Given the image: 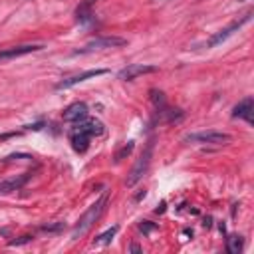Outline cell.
<instances>
[{
  "label": "cell",
  "mask_w": 254,
  "mask_h": 254,
  "mask_svg": "<svg viewBox=\"0 0 254 254\" xmlns=\"http://www.w3.org/2000/svg\"><path fill=\"white\" fill-rule=\"evenodd\" d=\"M87 113H89L87 105H85L84 101H76V103H72L70 107H66V111L62 113V117H64V121L76 123V121L85 119V117H87Z\"/></svg>",
  "instance_id": "cell-11"
},
{
  "label": "cell",
  "mask_w": 254,
  "mask_h": 254,
  "mask_svg": "<svg viewBox=\"0 0 254 254\" xmlns=\"http://www.w3.org/2000/svg\"><path fill=\"white\" fill-rule=\"evenodd\" d=\"M127 40L125 38H117V36H101V38H93L91 42H87L84 48L76 50L74 54H87L93 50H105V48H121L125 46Z\"/></svg>",
  "instance_id": "cell-5"
},
{
  "label": "cell",
  "mask_w": 254,
  "mask_h": 254,
  "mask_svg": "<svg viewBox=\"0 0 254 254\" xmlns=\"http://www.w3.org/2000/svg\"><path fill=\"white\" fill-rule=\"evenodd\" d=\"M117 230H119L117 226H111V228H107L105 232H101V234H99V236L93 240V244H109V242L113 240V236L117 234Z\"/></svg>",
  "instance_id": "cell-15"
},
{
  "label": "cell",
  "mask_w": 254,
  "mask_h": 254,
  "mask_svg": "<svg viewBox=\"0 0 254 254\" xmlns=\"http://www.w3.org/2000/svg\"><path fill=\"white\" fill-rule=\"evenodd\" d=\"M30 240H32V236H20V240H12V242H10V246H20V244L30 242Z\"/></svg>",
  "instance_id": "cell-20"
},
{
  "label": "cell",
  "mask_w": 254,
  "mask_h": 254,
  "mask_svg": "<svg viewBox=\"0 0 254 254\" xmlns=\"http://www.w3.org/2000/svg\"><path fill=\"white\" fill-rule=\"evenodd\" d=\"M157 72V66H149V64H129L125 66L123 70L117 72V78L123 80V82H131L139 76H145V74H155Z\"/></svg>",
  "instance_id": "cell-6"
},
{
  "label": "cell",
  "mask_w": 254,
  "mask_h": 254,
  "mask_svg": "<svg viewBox=\"0 0 254 254\" xmlns=\"http://www.w3.org/2000/svg\"><path fill=\"white\" fill-rule=\"evenodd\" d=\"M151 157H153V141L147 143L145 151L141 153V157H139L137 163L133 165L129 177H127V181H125L127 187H135V185L145 177V173H147V169H149V165H151Z\"/></svg>",
  "instance_id": "cell-3"
},
{
  "label": "cell",
  "mask_w": 254,
  "mask_h": 254,
  "mask_svg": "<svg viewBox=\"0 0 254 254\" xmlns=\"http://www.w3.org/2000/svg\"><path fill=\"white\" fill-rule=\"evenodd\" d=\"M105 205H107V193H103L82 216H80V220H78V224L74 226V230H72V240H78V238H82L97 220H99V216H101V212H103V209H105Z\"/></svg>",
  "instance_id": "cell-1"
},
{
  "label": "cell",
  "mask_w": 254,
  "mask_h": 254,
  "mask_svg": "<svg viewBox=\"0 0 254 254\" xmlns=\"http://www.w3.org/2000/svg\"><path fill=\"white\" fill-rule=\"evenodd\" d=\"M28 181H30V173H22V175L0 181V195H8V193H14V191H20Z\"/></svg>",
  "instance_id": "cell-10"
},
{
  "label": "cell",
  "mask_w": 254,
  "mask_h": 254,
  "mask_svg": "<svg viewBox=\"0 0 254 254\" xmlns=\"http://www.w3.org/2000/svg\"><path fill=\"white\" fill-rule=\"evenodd\" d=\"M250 18H252V12H246L242 18H238L236 22H232L230 26H226L224 30H220V32H216V34H212V36H211V38H209V40H207L203 46H205V48H214V46H218V44L226 42V40H228V38H230L234 32H238V30H240V28H242L246 22H250Z\"/></svg>",
  "instance_id": "cell-4"
},
{
  "label": "cell",
  "mask_w": 254,
  "mask_h": 254,
  "mask_svg": "<svg viewBox=\"0 0 254 254\" xmlns=\"http://www.w3.org/2000/svg\"><path fill=\"white\" fill-rule=\"evenodd\" d=\"M70 141H72V147L76 153H85L89 149L91 137L85 133H80V131H70Z\"/></svg>",
  "instance_id": "cell-13"
},
{
  "label": "cell",
  "mask_w": 254,
  "mask_h": 254,
  "mask_svg": "<svg viewBox=\"0 0 254 254\" xmlns=\"http://www.w3.org/2000/svg\"><path fill=\"white\" fill-rule=\"evenodd\" d=\"M187 143H195V145H228L232 141V137L224 131H197V133H189L185 135Z\"/></svg>",
  "instance_id": "cell-2"
},
{
  "label": "cell",
  "mask_w": 254,
  "mask_h": 254,
  "mask_svg": "<svg viewBox=\"0 0 254 254\" xmlns=\"http://www.w3.org/2000/svg\"><path fill=\"white\" fill-rule=\"evenodd\" d=\"M133 147H135V145H133V141H127V143H125V145L115 153V157H113V159H115V163H121L125 157H129V155H131V151H133Z\"/></svg>",
  "instance_id": "cell-16"
},
{
  "label": "cell",
  "mask_w": 254,
  "mask_h": 254,
  "mask_svg": "<svg viewBox=\"0 0 254 254\" xmlns=\"http://www.w3.org/2000/svg\"><path fill=\"white\" fill-rule=\"evenodd\" d=\"M240 2H244V0H240Z\"/></svg>",
  "instance_id": "cell-22"
},
{
  "label": "cell",
  "mask_w": 254,
  "mask_h": 254,
  "mask_svg": "<svg viewBox=\"0 0 254 254\" xmlns=\"http://www.w3.org/2000/svg\"><path fill=\"white\" fill-rule=\"evenodd\" d=\"M44 50L42 44H24V46H14V48H8V50H2L0 52V62H6V60H14V58H20V56H26V54H32V52H40Z\"/></svg>",
  "instance_id": "cell-7"
},
{
  "label": "cell",
  "mask_w": 254,
  "mask_h": 254,
  "mask_svg": "<svg viewBox=\"0 0 254 254\" xmlns=\"http://www.w3.org/2000/svg\"><path fill=\"white\" fill-rule=\"evenodd\" d=\"M131 252H141V246L139 244H131Z\"/></svg>",
  "instance_id": "cell-21"
},
{
  "label": "cell",
  "mask_w": 254,
  "mask_h": 254,
  "mask_svg": "<svg viewBox=\"0 0 254 254\" xmlns=\"http://www.w3.org/2000/svg\"><path fill=\"white\" fill-rule=\"evenodd\" d=\"M103 74H107V70H87V72H84V74H78V76H72V78H68V80H62L58 85H56V89H68V87H74V85H78V84H82V82H85V80H89V78H97V76H103Z\"/></svg>",
  "instance_id": "cell-9"
},
{
  "label": "cell",
  "mask_w": 254,
  "mask_h": 254,
  "mask_svg": "<svg viewBox=\"0 0 254 254\" xmlns=\"http://www.w3.org/2000/svg\"><path fill=\"white\" fill-rule=\"evenodd\" d=\"M91 18V12H89V8H87V4H84V6H80L78 8V20H89Z\"/></svg>",
  "instance_id": "cell-17"
},
{
  "label": "cell",
  "mask_w": 254,
  "mask_h": 254,
  "mask_svg": "<svg viewBox=\"0 0 254 254\" xmlns=\"http://www.w3.org/2000/svg\"><path fill=\"white\" fill-rule=\"evenodd\" d=\"M70 131H80V133H85L89 137L93 135H101L103 133V123L97 121V119H82V121H76V125L72 127Z\"/></svg>",
  "instance_id": "cell-8"
},
{
  "label": "cell",
  "mask_w": 254,
  "mask_h": 254,
  "mask_svg": "<svg viewBox=\"0 0 254 254\" xmlns=\"http://www.w3.org/2000/svg\"><path fill=\"white\" fill-rule=\"evenodd\" d=\"M252 111H254V99L252 97H244L242 101H238L232 109V117H240L246 123H252Z\"/></svg>",
  "instance_id": "cell-12"
},
{
  "label": "cell",
  "mask_w": 254,
  "mask_h": 254,
  "mask_svg": "<svg viewBox=\"0 0 254 254\" xmlns=\"http://www.w3.org/2000/svg\"><path fill=\"white\" fill-rule=\"evenodd\" d=\"M153 103H155V107L157 109H161V107H165L167 103H165V97H163V93L161 91H153Z\"/></svg>",
  "instance_id": "cell-18"
},
{
  "label": "cell",
  "mask_w": 254,
  "mask_h": 254,
  "mask_svg": "<svg viewBox=\"0 0 254 254\" xmlns=\"http://www.w3.org/2000/svg\"><path fill=\"white\" fill-rule=\"evenodd\" d=\"M244 248V238L240 234H232L226 238V252L228 254H240Z\"/></svg>",
  "instance_id": "cell-14"
},
{
  "label": "cell",
  "mask_w": 254,
  "mask_h": 254,
  "mask_svg": "<svg viewBox=\"0 0 254 254\" xmlns=\"http://www.w3.org/2000/svg\"><path fill=\"white\" fill-rule=\"evenodd\" d=\"M155 228H157V226H155V224H151L149 220H143V222L139 224V230H141L143 234H149V232H153Z\"/></svg>",
  "instance_id": "cell-19"
}]
</instances>
